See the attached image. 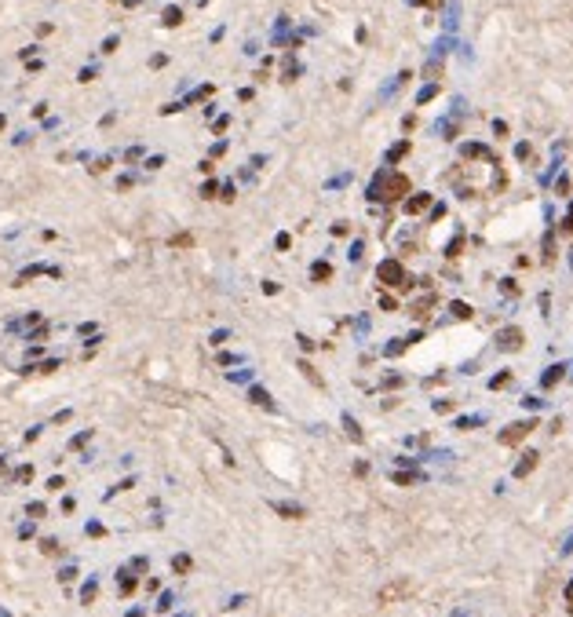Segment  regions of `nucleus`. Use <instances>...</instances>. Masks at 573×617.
Instances as JSON below:
<instances>
[{
    "instance_id": "1",
    "label": "nucleus",
    "mask_w": 573,
    "mask_h": 617,
    "mask_svg": "<svg viewBox=\"0 0 573 617\" xmlns=\"http://www.w3.org/2000/svg\"><path fill=\"white\" fill-rule=\"evenodd\" d=\"M409 194V175H402V172H380L376 175V183L369 186V198L372 201H402Z\"/></svg>"
},
{
    "instance_id": "2",
    "label": "nucleus",
    "mask_w": 573,
    "mask_h": 617,
    "mask_svg": "<svg viewBox=\"0 0 573 617\" xmlns=\"http://www.w3.org/2000/svg\"><path fill=\"white\" fill-rule=\"evenodd\" d=\"M376 278L383 285H391V288H398L402 282H406V267L398 263V259H383V263L376 267Z\"/></svg>"
},
{
    "instance_id": "3",
    "label": "nucleus",
    "mask_w": 573,
    "mask_h": 617,
    "mask_svg": "<svg viewBox=\"0 0 573 617\" xmlns=\"http://www.w3.org/2000/svg\"><path fill=\"white\" fill-rule=\"evenodd\" d=\"M533 427H537V420H515V424H508L500 431V446H519L526 435L533 431Z\"/></svg>"
},
{
    "instance_id": "4",
    "label": "nucleus",
    "mask_w": 573,
    "mask_h": 617,
    "mask_svg": "<svg viewBox=\"0 0 573 617\" xmlns=\"http://www.w3.org/2000/svg\"><path fill=\"white\" fill-rule=\"evenodd\" d=\"M522 340H526V336H522L519 325H508V329L496 332V347H500V351H522Z\"/></svg>"
},
{
    "instance_id": "5",
    "label": "nucleus",
    "mask_w": 573,
    "mask_h": 617,
    "mask_svg": "<svg viewBox=\"0 0 573 617\" xmlns=\"http://www.w3.org/2000/svg\"><path fill=\"white\" fill-rule=\"evenodd\" d=\"M435 303H438V296H435V292H427L424 300H416V303L409 307V314L416 318V322H427V314H431V307H435Z\"/></svg>"
},
{
    "instance_id": "6",
    "label": "nucleus",
    "mask_w": 573,
    "mask_h": 617,
    "mask_svg": "<svg viewBox=\"0 0 573 617\" xmlns=\"http://www.w3.org/2000/svg\"><path fill=\"white\" fill-rule=\"evenodd\" d=\"M537 460H540V453H533V450H530V453H522V460L515 464V479H526V475H530L533 467H537Z\"/></svg>"
},
{
    "instance_id": "7",
    "label": "nucleus",
    "mask_w": 573,
    "mask_h": 617,
    "mask_svg": "<svg viewBox=\"0 0 573 617\" xmlns=\"http://www.w3.org/2000/svg\"><path fill=\"white\" fill-rule=\"evenodd\" d=\"M562 376H566V366H562V362H559V366H551V369H548V372H544V376H540V387H544V391H551V387H555V384H559Z\"/></svg>"
},
{
    "instance_id": "8",
    "label": "nucleus",
    "mask_w": 573,
    "mask_h": 617,
    "mask_svg": "<svg viewBox=\"0 0 573 617\" xmlns=\"http://www.w3.org/2000/svg\"><path fill=\"white\" fill-rule=\"evenodd\" d=\"M328 278H332V263L328 259H318V263L311 267V282H318V285H325Z\"/></svg>"
},
{
    "instance_id": "9",
    "label": "nucleus",
    "mask_w": 573,
    "mask_h": 617,
    "mask_svg": "<svg viewBox=\"0 0 573 617\" xmlns=\"http://www.w3.org/2000/svg\"><path fill=\"white\" fill-rule=\"evenodd\" d=\"M427 205H431V194H412V198L406 201V212H409V216H420Z\"/></svg>"
},
{
    "instance_id": "10",
    "label": "nucleus",
    "mask_w": 573,
    "mask_h": 617,
    "mask_svg": "<svg viewBox=\"0 0 573 617\" xmlns=\"http://www.w3.org/2000/svg\"><path fill=\"white\" fill-rule=\"evenodd\" d=\"M270 508H274L281 519H303V515H307V511L299 508V504H281V500H278V504H270Z\"/></svg>"
},
{
    "instance_id": "11",
    "label": "nucleus",
    "mask_w": 573,
    "mask_h": 617,
    "mask_svg": "<svg viewBox=\"0 0 573 617\" xmlns=\"http://www.w3.org/2000/svg\"><path fill=\"white\" fill-rule=\"evenodd\" d=\"M406 592H409V581H398V584H391V588L380 592V603H394L398 595H406Z\"/></svg>"
},
{
    "instance_id": "12",
    "label": "nucleus",
    "mask_w": 573,
    "mask_h": 617,
    "mask_svg": "<svg viewBox=\"0 0 573 617\" xmlns=\"http://www.w3.org/2000/svg\"><path fill=\"white\" fill-rule=\"evenodd\" d=\"M409 154V139H402V143H394L391 150H387V165H394V161H402V157Z\"/></svg>"
},
{
    "instance_id": "13",
    "label": "nucleus",
    "mask_w": 573,
    "mask_h": 617,
    "mask_svg": "<svg viewBox=\"0 0 573 617\" xmlns=\"http://www.w3.org/2000/svg\"><path fill=\"white\" fill-rule=\"evenodd\" d=\"M248 398L256 402L259 409H274V402H270V395H267V391H263V387H252V391H248Z\"/></svg>"
},
{
    "instance_id": "14",
    "label": "nucleus",
    "mask_w": 573,
    "mask_h": 617,
    "mask_svg": "<svg viewBox=\"0 0 573 617\" xmlns=\"http://www.w3.org/2000/svg\"><path fill=\"white\" fill-rule=\"evenodd\" d=\"M172 570H175L179 577L190 574V570H194V559H190V555H172Z\"/></svg>"
},
{
    "instance_id": "15",
    "label": "nucleus",
    "mask_w": 573,
    "mask_h": 617,
    "mask_svg": "<svg viewBox=\"0 0 573 617\" xmlns=\"http://www.w3.org/2000/svg\"><path fill=\"white\" fill-rule=\"evenodd\" d=\"M117 584H121V595H131V592H135V577H131L128 570H121V574H117Z\"/></svg>"
},
{
    "instance_id": "16",
    "label": "nucleus",
    "mask_w": 573,
    "mask_h": 617,
    "mask_svg": "<svg viewBox=\"0 0 573 617\" xmlns=\"http://www.w3.org/2000/svg\"><path fill=\"white\" fill-rule=\"evenodd\" d=\"M299 372H303V376H307V380H311V384H314V387H325V380H322V376H318V369L311 366V362H299Z\"/></svg>"
},
{
    "instance_id": "17",
    "label": "nucleus",
    "mask_w": 573,
    "mask_h": 617,
    "mask_svg": "<svg viewBox=\"0 0 573 617\" xmlns=\"http://www.w3.org/2000/svg\"><path fill=\"white\" fill-rule=\"evenodd\" d=\"M449 311H453V318H460V322H467V318H471V314H475V311H471V307H467L464 300H456V303H449Z\"/></svg>"
},
{
    "instance_id": "18",
    "label": "nucleus",
    "mask_w": 573,
    "mask_h": 617,
    "mask_svg": "<svg viewBox=\"0 0 573 617\" xmlns=\"http://www.w3.org/2000/svg\"><path fill=\"white\" fill-rule=\"evenodd\" d=\"M179 22H183V7H164V26H172V30H175Z\"/></svg>"
},
{
    "instance_id": "19",
    "label": "nucleus",
    "mask_w": 573,
    "mask_h": 617,
    "mask_svg": "<svg viewBox=\"0 0 573 617\" xmlns=\"http://www.w3.org/2000/svg\"><path fill=\"white\" fill-rule=\"evenodd\" d=\"M343 427H347V438H354V442H362V427L354 424V416H351V413L343 416Z\"/></svg>"
},
{
    "instance_id": "20",
    "label": "nucleus",
    "mask_w": 573,
    "mask_h": 617,
    "mask_svg": "<svg viewBox=\"0 0 573 617\" xmlns=\"http://www.w3.org/2000/svg\"><path fill=\"white\" fill-rule=\"evenodd\" d=\"M551 259H555V234H544V263H551Z\"/></svg>"
},
{
    "instance_id": "21",
    "label": "nucleus",
    "mask_w": 573,
    "mask_h": 617,
    "mask_svg": "<svg viewBox=\"0 0 573 617\" xmlns=\"http://www.w3.org/2000/svg\"><path fill=\"white\" fill-rule=\"evenodd\" d=\"M41 551H44V555H62V544H59L55 537H44V540H41Z\"/></svg>"
},
{
    "instance_id": "22",
    "label": "nucleus",
    "mask_w": 573,
    "mask_h": 617,
    "mask_svg": "<svg viewBox=\"0 0 573 617\" xmlns=\"http://www.w3.org/2000/svg\"><path fill=\"white\" fill-rule=\"evenodd\" d=\"M168 245H172V248H190L194 238H190V234H172V238H168Z\"/></svg>"
},
{
    "instance_id": "23",
    "label": "nucleus",
    "mask_w": 573,
    "mask_h": 617,
    "mask_svg": "<svg viewBox=\"0 0 573 617\" xmlns=\"http://www.w3.org/2000/svg\"><path fill=\"white\" fill-rule=\"evenodd\" d=\"M95 595H99V584H95V581H88V584L81 588V603H84V606H88L91 599H95Z\"/></svg>"
},
{
    "instance_id": "24",
    "label": "nucleus",
    "mask_w": 573,
    "mask_h": 617,
    "mask_svg": "<svg viewBox=\"0 0 573 617\" xmlns=\"http://www.w3.org/2000/svg\"><path fill=\"white\" fill-rule=\"evenodd\" d=\"M281 73H285L281 81H296V77H299V66H296V59H292V55L285 59V70H281Z\"/></svg>"
},
{
    "instance_id": "25",
    "label": "nucleus",
    "mask_w": 573,
    "mask_h": 617,
    "mask_svg": "<svg viewBox=\"0 0 573 617\" xmlns=\"http://www.w3.org/2000/svg\"><path fill=\"white\" fill-rule=\"evenodd\" d=\"M464 157H490V150H486V146H478V143H467L464 146ZM493 161V157H490Z\"/></svg>"
},
{
    "instance_id": "26",
    "label": "nucleus",
    "mask_w": 573,
    "mask_h": 617,
    "mask_svg": "<svg viewBox=\"0 0 573 617\" xmlns=\"http://www.w3.org/2000/svg\"><path fill=\"white\" fill-rule=\"evenodd\" d=\"M508 384H511V372H508V369H504V372H496V376L490 380V387H493V391H500V387H508Z\"/></svg>"
},
{
    "instance_id": "27",
    "label": "nucleus",
    "mask_w": 573,
    "mask_h": 617,
    "mask_svg": "<svg viewBox=\"0 0 573 617\" xmlns=\"http://www.w3.org/2000/svg\"><path fill=\"white\" fill-rule=\"evenodd\" d=\"M416 479H420L416 471H394V482H398V486H412Z\"/></svg>"
},
{
    "instance_id": "28",
    "label": "nucleus",
    "mask_w": 573,
    "mask_h": 617,
    "mask_svg": "<svg viewBox=\"0 0 573 617\" xmlns=\"http://www.w3.org/2000/svg\"><path fill=\"white\" fill-rule=\"evenodd\" d=\"M406 347H409V340H394V343H387V358H398Z\"/></svg>"
},
{
    "instance_id": "29",
    "label": "nucleus",
    "mask_w": 573,
    "mask_h": 617,
    "mask_svg": "<svg viewBox=\"0 0 573 617\" xmlns=\"http://www.w3.org/2000/svg\"><path fill=\"white\" fill-rule=\"evenodd\" d=\"M44 511H48V508H44V504H41V500H33V504H26V515H30V519H41V515H44Z\"/></svg>"
},
{
    "instance_id": "30",
    "label": "nucleus",
    "mask_w": 573,
    "mask_h": 617,
    "mask_svg": "<svg viewBox=\"0 0 573 617\" xmlns=\"http://www.w3.org/2000/svg\"><path fill=\"white\" fill-rule=\"evenodd\" d=\"M201 198H219V183H215V179H208V183L201 186Z\"/></svg>"
},
{
    "instance_id": "31",
    "label": "nucleus",
    "mask_w": 573,
    "mask_h": 617,
    "mask_svg": "<svg viewBox=\"0 0 573 617\" xmlns=\"http://www.w3.org/2000/svg\"><path fill=\"white\" fill-rule=\"evenodd\" d=\"M435 95H438V84H427V88H424V91H420V95H416V102H431Z\"/></svg>"
},
{
    "instance_id": "32",
    "label": "nucleus",
    "mask_w": 573,
    "mask_h": 617,
    "mask_svg": "<svg viewBox=\"0 0 573 617\" xmlns=\"http://www.w3.org/2000/svg\"><path fill=\"white\" fill-rule=\"evenodd\" d=\"M30 479H33V467H30V464H22V467L15 471V482H30Z\"/></svg>"
},
{
    "instance_id": "33",
    "label": "nucleus",
    "mask_w": 573,
    "mask_h": 617,
    "mask_svg": "<svg viewBox=\"0 0 573 617\" xmlns=\"http://www.w3.org/2000/svg\"><path fill=\"white\" fill-rule=\"evenodd\" d=\"M456 427H460V431H471V427H478V416H464V420H456Z\"/></svg>"
},
{
    "instance_id": "34",
    "label": "nucleus",
    "mask_w": 573,
    "mask_h": 617,
    "mask_svg": "<svg viewBox=\"0 0 573 617\" xmlns=\"http://www.w3.org/2000/svg\"><path fill=\"white\" fill-rule=\"evenodd\" d=\"M234 194H238V190H234V183H227V186H219V198H223V201H234Z\"/></svg>"
},
{
    "instance_id": "35",
    "label": "nucleus",
    "mask_w": 573,
    "mask_h": 617,
    "mask_svg": "<svg viewBox=\"0 0 573 617\" xmlns=\"http://www.w3.org/2000/svg\"><path fill=\"white\" fill-rule=\"evenodd\" d=\"M453 409H456V406H453L449 398H446V402H435V413H453Z\"/></svg>"
},
{
    "instance_id": "36",
    "label": "nucleus",
    "mask_w": 573,
    "mask_h": 617,
    "mask_svg": "<svg viewBox=\"0 0 573 617\" xmlns=\"http://www.w3.org/2000/svg\"><path fill=\"white\" fill-rule=\"evenodd\" d=\"M73 577H77V570H73V566H66V570H62V574H59V581H62V584H70V581H73Z\"/></svg>"
},
{
    "instance_id": "37",
    "label": "nucleus",
    "mask_w": 573,
    "mask_h": 617,
    "mask_svg": "<svg viewBox=\"0 0 573 617\" xmlns=\"http://www.w3.org/2000/svg\"><path fill=\"white\" fill-rule=\"evenodd\" d=\"M88 438H91V431H84V435H77V438H73V442H70V450H81V446H84V442H88Z\"/></svg>"
},
{
    "instance_id": "38",
    "label": "nucleus",
    "mask_w": 573,
    "mask_h": 617,
    "mask_svg": "<svg viewBox=\"0 0 573 617\" xmlns=\"http://www.w3.org/2000/svg\"><path fill=\"white\" fill-rule=\"evenodd\" d=\"M460 248H464V238H453V245H449L446 256H460Z\"/></svg>"
},
{
    "instance_id": "39",
    "label": "nucleus",
    "mask_w": 573,
    "mask_h": 617,
    "mask_svg": "<svg viewBox=\"0 0 573 617\" xmlns=\"http://www.w3.org/2000/svg\"><path fill=\"white\" fill-rule=\"evenodd\" d=\"M562 230H566V234H573V205H570V212H566V219H562Z\"/></svg>"
},
{
    "instance_id": "40",
    "label": "nucleus",
    "mask_w": 573,
    "mask_h": 617,
    "mask_svg": "<svg viewBox=\"0 0 573 617\" xmlns=\"http://www.w3.org/2000/svg\"><path fill=\"white\" fill-rule=\"evenodd\" d=\"M274 245H278V248H281V252H285V248H288V245H292V238H288V234H278V241H274Z\"/></svg>"
},
{
    "instance_id": "41",
    "label": "nucleus",
    "mask_w": 573,
    "mask_h": 617,
    "mask_svg": "<svg viewBox=\"0 0 573 617\" xmlns=\"http://www.w3.org/2000/svg\"><path fill=\"white\" fill-rule=\"evenodd\" d=\"M106 168H110V157H99V161L91 165V172H106Z\"/></svg>"
},
{
    "instance_id": "42",
    "label": "nucleus",
    "mask_w": 573,
    "mask_h": 617,
    "mask_svg": "<svg viewBox=\"0 0 573 617\" xmlns=\"http://www.w3.org/2000/svg\"><path fill=\"white\" fill-rule=\"evenodd\" d=\"M380 307H383V311H398V303H394V296H383V300H380Z\"/></svg>"
},
{
    "instance_id": "43",
    "label": "nucleus",
    "mask_w": 573,
    "mask_h": 617,
    "mask_svg": "<svg viewBox=\"0 0 573 617\" xmlns=\"http://www.w3.org/2000/svg\"><path fill=\"white\" fill-rule=\"evenodd\" d=\"M172 603H175V599L164 592V595H161V603H157V610H172Z\"/></svg>"
},
{
    "instance_id": "44",
    "label": "nucleus",
    "mask_w": 573,
    "mask_h": 617,
    "mask_svg": "<svg viewBox=\"0 0 573 617\" xmlns=\"http://www.w3.org/2000/svg\"><path fill=\"white\" fill-rule=\"evenodd\" d=\"M227 128H230V117H219V121H215V135L227 132Z\"/></svg>"
},
{
    "instance_id": "45",
    "label": "nucleus",
    "mask_w": 573,
    "mask_h": 617,
    "mask_svg": "<svg viewBox=\"0 0 573 617\" xmlns=\"http://www.w3.org/2000/svg\"><path fill=\"white\" fill-rule=\"evenodd\" d=\"M416 7H442V0H412Z\"/></svg>"
},
{
    "instance_id": "46",
    "label": "nucleus",
    "mask_w": 573,
    "mask_h": 617,
    "mask_svg": "<svg viewBox=\"0 0 573 617\" xmlns=\"http://www.w3.org/2000/svg\"><path fill=\"white\" fill-rule=\"evenodd\" d=\"M102 534H106V530H102L99 522H91V526H88V537H102Z\"/></svg>"
},
{
    "instance_id": "47",
    "label": "nucleus",
    "mask_w": 573,
    "mask_h": 617,
    "mask_svg": "<svg viewBox=\"0 0 573 617\" xmlns=\"http://www.w3.org/2000/svg\"><path fill=\"white\" fill-rule=\"evenodd\" d=\"M515 154H519V157H522V161H526V157H530L533 150H530V143H519V150H515Z\"/></svg>"
},
{
    "instance_id": "48",
    "label": "nucleus",
    "mask_w": 573,
    "mask_h": 617,
    "mask_svg": "<svg viewBox=\"0 0 573 617\" xmlns=\"http://www.w3.org/2000/svg\"><path fill=\"white\" fill-rule=\"evenodd\" d=\"M566 603H570V606H573V581H570V584H566Z\"/></svg>"
},
{
    "instance_id": "49",
    "label": "nucleus",
    "mask_w": 573,
    "mask_h": 617,
    "mask_svg": "<svg viewBox=\"0 0 573 617\" xmlns=\"http://www.w3.org/2000/svg\"><path fill=\"white\" fill-rule=\"evenodd\" d=\"M128 617H146V614H143V610H131V614H128Z\"/></svg>"
},
{
    "instance_id": "50",
    "label": "nucleus",
    "mask_w": 573,
    "mask_h": 617,
    "mask_svg": "<svg viewBox=\"0 0 573 617\" xmlns=\"http://www.w3.org/2000/svg\"><path fill=\"white\" fill-rule=\"evenodd\" d=\"M4 124H7V121H4V114H0V132H4Z\"/></svg>"
},
{
    "instance_id": "51",
    "label": "nucleus",
    "mask_w": 573,
    "mask_h": 617,
    "mask_svg": "<svg viewBox=\"0 0 573 617\" xmlns=\"http://www.w3.org/2000/svg\"><path fill=\"white\" fill-rule=\"evenodd\" d=\"M0 617H11V614H4V610H0Z\"/></svg>"
}]
</instances>
